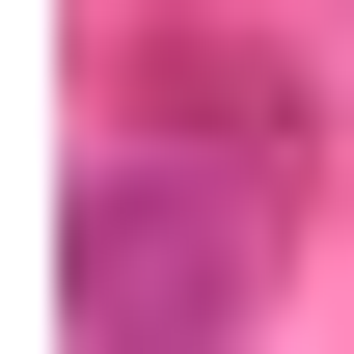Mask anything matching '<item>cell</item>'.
I'll return each mask as SVG.
<instances>
[{"mask_svg": "<svg viewBox=\"0 0 354 354\" xmlns=\"http://www.w3.org/2000/svg\"><path fill=\"white\" fill-rule=\"evenodd\" d=\"M272 191H300V109L191 55L164 136H109L82 218H55V327H82V354H218V327L272 300Z\"/></svg>", "mask_w": 354, "mask_h": 354, "instance_id": "1", "label": "cell"}]
</instances>
